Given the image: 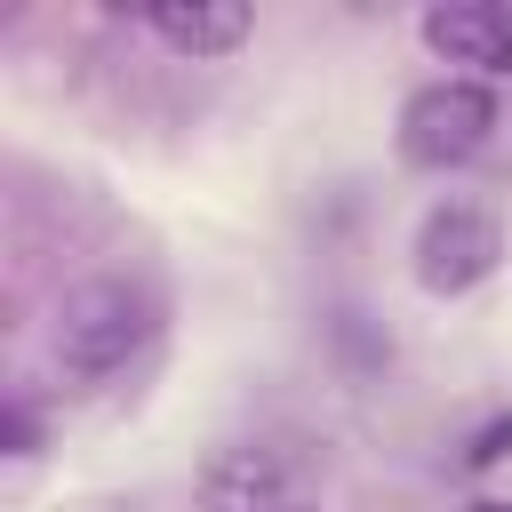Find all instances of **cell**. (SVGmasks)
I'll list each match as a JSON object with an SVG mask.
<instances>
[{"mask_svg":"<svg viewBox=\"0 0 512 512\" xmlns=\"http://www.w3.org/2000/svg\"><path fill=\"white\" fill-rule=\"evenodd\" d=\"M496 256H504V232H496V216L472 208V200H440V208L424 216V232H416V280H424L432 296L480 288V280L496 272Z\"/></svg>","mask_w":512,"mask_h":512,"instance_id":"3","label":"cell"},{"mask_svg":"<svg viewBox=\"0 0 512 512\" xmlns=\"http://www.w3.org/2000/svg\"><path fill=\"white\" fill-rule=\"evenodd\" d=\"M472 512H512V504H496V496H480V504H472Z\"/></svg>","mask_w":512,"mask_h":512,"instance_id":"8","label":"cell"},{"mask_svg":"<svg viewBox=\"0 0 512 512\" xmlns=\"http://www.w3.org/2000/svg\"><path fill=\"white\" fill-rule=\"evenodd\" d=\"M144 336H152V296L128 288V280H80V288L56 304V328H48L56 368H64L72 384L112 376Z\"/></svg>","mask_w":512,"mask_h":512,"instance_id":"1","label":"cell"},{"mask_svg":"<svg viewBox=\"0 0 512 512\" xmlns=\"http://www.w3.org/2000/svg\"><path fill=\"white\" fill-rule=\"evenodd\" d=\"M504 448H512V416H496V424H488V432L472 440V464H496Z\"/></svg>","mask_w":512,"mask_h":512,"instance_id":"7","label":"cell"},{"mask_svg":"<svg viewBox=\"0 0 512 512\" xmlns=\"http://www.w3.org/2000/svg\"><path fill=\"white\" fill-rule=\"evenodd\" d=\"M144 24H152L168 48H184V56H224V48L248 40V8H240V0H160Z\"/></svg>","mask_w":512,"mask_h":512,"instance_id":"6","label":"cell"},{"mask_svg":"<svg viewBox=\"0 0 512 512\" xmlns=\"http://www.w3.org/2000/svg\"><path fill=\"white\" fill-rule=\"evenodd\" d=\"M488 136H496V96L480 80H432L400 112V152L416 168H464Z\"/></svg>","mask_w":512,"mask_h":512,"instance_id":"2","label":"cell"},{"mask_svg":"<svg viewBox=\"0 0 512 512\" xmlns=\"http://www.w3.org/2000/svg\"><path fill=\"white\" fill-rule=\"evenodd\" d=\"M424 48L448 64H472V72H512V8H496V0L424 8Z\"/></svg>","mask_w":512,"mask_h":512,"instance_id":"5","label":"cell"},{"mask_svg":"<svg viewBox=\"0 0 512 512\" xmlns=\"http://www.w3.org/2000/svg\"><path fill=\"white\" fill-rule=\"evenodd\" d=\"M200 512H304V488H296V472L272 448L232 440L200 472Z\"/></svg>","mask_w":512,"mask_h":512,"instance_id":"4","label":"cell"}]
</instances>
